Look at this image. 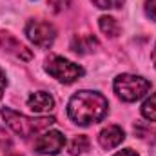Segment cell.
Masks as SVG:
<instances>
[{"label":"cell","instance_id":"cell-1","mask_svg":"<svg viewBox=\"0 0 156 156\" xmlns=\"http://www.w3.org/2000/svg\"><path fill=\"white\" fill-rule=\"evenodd\" d=\"M107 98L94 91H78L71 96L67 115L78 125H91L107 115Z\"/></svg>","mask_w":156,"mask_h":156},{"label":"cell","instance_id":"cell-2","mask_svg":"<svg viewBox=\"0 0 156 156\" xmlns=\"http://www.w3.org/2000/svg\"><path fill=\"white\" fill-rule=\"evenodd\" d=\"M2 116L5 120V123L22 138H27V136H33L40 131H45L47 127H51L55 123V118H47V116H42V118H29L26 115H18L15 113L13 109L9 107H4L2 109Z\"/></svg>","mask_w":156,"mask_h":156},{"label":"cell","instance_id":"cell-3","mask_svg":"<svg viewBox=\"0 0 156 156\" xmlns=\"http://www.w3.org/2000/svg\"><path fill=\"white\" fill-rule=\"evenodd\" d=\"M151 89V82L136 75H120L115 78V93L123 102H136Z\"/></svg>","mask_w":156,"mask_h":156},{"label":"cell","instance_id":"cell-4","mask_svg":"<svg viewBox=\"0 0 156 156\" xmlns=\"http://www.w3.org/2000/svg\"><path fill=\"white\" fill-rule=\"evenodd\" d=\"M45 71L64 83H73L80 76H83V69L78 64H73L62 56H49L45 60Z\"/></svg>","mask_w":156,"mask_h":156},{"label":"cell","instance_id":"cell-5","mask_svg":"<svg viewBox=\"0 0 156 156\" xmlns=\"http://www.w3.org/2000/svg\"><path fill=\"white\" fill-rule=\"evenodd\" d=\"M26 35L35 45L38 47H51L56 38V29L49 22H40V20H31L26 26Z\"/></svg>","mask_w":156,"mask_h":156},{"label":"cell","instance_id":"cell-6","mask_svg":"<svg viewBox=\"0 0 156 156\" xmlns=\"http://www.w3.org/2000/svg\"><path fill=\"white\" fill-rule=\"evenodd\" d=\"M66 144V138L58 131H47L35 142V151L38 154H58Z\"/></svg>","mask_w":156,"mask_h":156},{"label":"cell","instance_id":"cell-7","mask_svg":"<svg viewBox=\"0 0 156 156\" xmlns=\"http://www.w3.org/2000/svg\"><path fill=\"white\" fill-rule=\"evenodd\" d=\"M0 47L5 49V51L11 53V55H15V56L20 58V60H31V58H33V53H31L24 44H20L13 35L4 33V31H0Z\"/></svg>","mask_w":156,"mask_h":156},{"label":"cell","instance_id":"cell-8","mask_svg":"<svg viewBox=\"0 0 156 156\" xmlns=\"http://www.w3.org/2000/svg\"><path fill=\"white\" fill-rule=\"evenodd\" d=\"M27 107L37 115H44V113H49V111L55 109V100L49 93L37 91L27 98Z\"/></svg>","mask_w":156,"mask_h":156},{"label":"cell","instance_id":"cell-9","mask_svg":"<svg viewBox=\"0 0 156 156\" xmlns=\"http://www.w3.org/2000/svg\"><path fill=\"white\" fill-rule=\"evenodd\" d=\"M123 138H125V134H123V131L118 125H107L98 134V142H100V145L104 149H115V147H118L123 142Z\"/></svg>","mask_w":156,"mask_h":156},{"label":"cell","instance_id":"cell-10","mask_svg":"<svg viewBox=\"0 0 156 156\" xmlns=\"http://www.w3.org/2000/svg\"><path fill=\"white\" fill-rule=\"evenodd\" d=\"M94 47H98V40L94 38L93 35H78L71 42V49L75 53H80V55L93 53Z\"/></svg>","mask_w":156,"mask_h":156},{"label":"cell","instance_id":"cell-11","mask_svg":"<svg viewBox=\"0 0 156 156\" xmlns=\"http://www.w3.org/2000/svg\"><path fill=\"white\" fill-rule=\"evenodd\" d=\"M98 24H100V29H102L104 35H107V37H111V38H116L118 37L120 26H118V22L113 16H100Z\"/></svg>","mask_w":156,"mask_h":156},{"label":"cell","instance_id":"cell-12","mask_svg":"<svg viewBox=\"0 0 156 156\" xmlns=\"http://www.w3.org/2000/svg\"><path fill=\"white\" fill-rule=\"evenodd\" d=\"M85 151H89V138L83 136V134L75 136V138L71 140V144H69V153L73 156H76V154L85 153Z\"/></svg>","mask_w":156,"mask_h":156},{"label":"cell","instance_id":"cell-13","mask_svg":"<svg viewBox=\"0 0 156 156\" xmlns=\"http://www.w3.org/2000/svg\"><path fill=\"white\" fill-rule=\"evenodd\" d=\"M142 115L147 118V120H151V122H156V93L151 94V96L144 102V105H142Z\"/></svg>","mask_w":156,"mask_h":156},{"label":"cell","instance_id":"cell-14","mask_svg":"<svg viewBox=\"0 0 156 156\" xmlns=\"http://www.w3.org/2000/svg\"><path fill=\"white\" fill-rule=\"evenodd\" d=\"M125 0H93V4L100 9H118L123 5Z\"/></svg>","mask_w":156,"mask_h":156},{"label":"cell","instance_id":"cell-15","mask_svg":"<svg viewBox=\"0 0 156 156\" xmlns=\"http://www.w3.org/2000/svg\"><path fill=\"white\" fill-rule=\"evenodd\" d=\"M145 15L156 22V0H145Z\"/></svg>","mask_w":156,"mask_h":156},{"label":"cell","instance_id":"cell-16","mask_svg":"<svg viewBox=\"0 0 156 156\" xmlns=\"http://www.w3.org/2000/svg\"><path fill=\"white\" fill-rule=\"evenodd\" d=\"M5 83H7V80H5V75L2 73V69H0V98L4 96V89H5Z\"/></svg>","mask_w":156,"mask_h":156},{"label":"cell","instance_id":"cell-17","mask_svg":"<svg viewBox=\"0 0 156 156\" xmlns=\"http://www.w3.org/2000/svg\"><path fill=\"white\" fill-rule=\"evenodd\" d=\"M115 156H138L133 149H123V151H120V153H116Z\"/></svg>","mask_w":156,"mask_h":156},{"label":"cell","instance_id":"cell-18","mask_svg":"<svg viewBox=\"0 0 156 156\" xmlns=\"http://www.w3.org/2000/svg\"><path fill=\"white\" fill-rule=\"evenodd\" d=\"M51 5H55V9H60L62 5H64V0H47Z\"/></svg>","mask_w":156,"mask_h":156},{"label":"cell","instance_id":"cell-19","mask_svg":"<svg viewBox=\"0 0 156 156\" xmlns=\"http://www.w3.org/2000/svg\"><path fill=\"white\" fill-rule=\"evenodd\" d=\"M151 58H153V62H154V67H156V45H154V49H153V55H151Z\"/></svg>","mask_w":156,"mask_h":156},{"label":"cell","instance_id":"cell-20","mask_svg":"<svg viewBox=\"0 0 156 156\" xmlns=\"http://www.w3.org/2000/svg\"><path fill=\"white\" fill-rule=\"evenodd\" d=\"M7 156H18V154H7Z\"/></svg>","mask_w":156,"mask_h":156}]
</instances>
